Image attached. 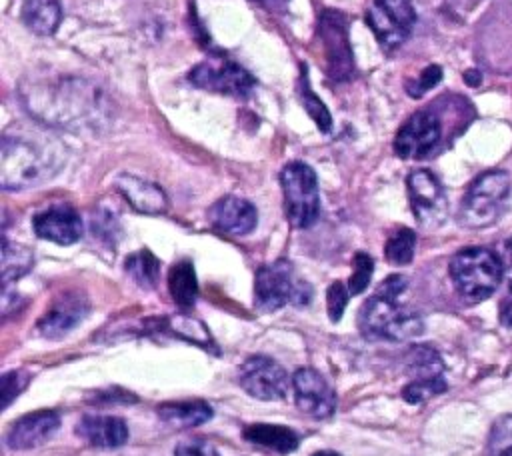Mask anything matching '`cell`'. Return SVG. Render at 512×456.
I'll return each mask as SVG.
<instances>
[{"mask_svg":"<svg viewBox=\"0 0 512 456\" xmlns=\"http://www.w3.org/2000/svg\"><path fill=\"white\" fill-rule=\"evenodd\" d=\"M208 220L210 224L230 236H244L254 230L258 222V212L256 208L238 196H224L216 200L210 210H208Z\"/></svg>","mask_w":512,"mask_h":456,"instance_id":"17","label":"cell"},{"mask_svg":"<svg viewBox=\"0 0 512 456\" xmlns=\"http://www.w3.org/2000/svg\"><path fill=\"white\" fill-rule=\"evenodd\" d=\"M312 456H340V454L332 452V450H320V452H314Z\"/></svg>","mask_w":512,"mask_h":456,"instance_id":"40","label":"cell"},{"mask_svg":"<svg viewBox=\"0 0 512 456\" xmlns=\"http://www.w3.org/2000/svg\"><path fill=\"white\" fill-rule=\"evenodd\" d=\"M34 256L22 244H10L2 240V284L8 286L12 280H18L32 268Z\"/></svg>","mask_w":512,"mask_h":456,"instance_id":"26","label":"cell"},{"mask_svg":"<svg viewBox=\"0 0 512 456\" xmlns=\"http://www.w3.org/2000/svg\"><path fill=\"white\" fill-rule=\"evenodd\" d=\"M416 12L410 0H372L366 10V24L378 44L386 50L398 48L410 36Z\"/></svg>","mask_w":512,"mask_h":456,"instance_id":"8","label":"cell"},{"mask_svg":"<svg viewBox=\"0 0 512 456\" xmlns=\"http://www.w3.org/2000/svg\"><path fill=\"white\" fill-rule=\"evenodd\" d=\"M312 288L294 274L286 260H276L258 268L254 278V304L264 312H274L286 304H308Z\"/></svg>","mask_w":512,"mask_h":456,"instance_id":"4","label":"cell"},{"mask_svg":"<svg viewBox=\"0 0 512 456\" xmlns=\"http://www.w3.org/2000/svg\"><path fill=\"white\" fill-rule=\"evenodd\" d=\"M448 268L456 290L470 300H482L490 296L498 288L504 272L500 256L494 250L482 246L456 252Z\"/></svg>","mask_w":512,"mask_h":456,"instance_id":"2","label":"cell"},{"mask_svg":"<svg viewBox=\"0 0 512 456\" xmlns=\"http://www.w3.org/2000/svg\"><path fill=\"white\" fill-rule=\"evenodd\" d=\"M238 382L246 394L258 400H282L292 388L286 370L266 356H250L242 362Z\"/></svg>","mask_w":512,"mask_h":456,"instance_id":"10","label":"cell"},{"mask_svg":"<svg viewBox=\"0 0 512 456\" xmlns=\"http://www.w3.org/2000/svg\"><path fill=\"white\" fill-rule=\"evenodd\" d=\"M174 456H220L218 450L204 438H186L180 440L174 448Z\"/></svg>","mask_w":512,"mask_h":456,"instance_id":"35","label":"cell"},{"mask_svg":"<svg viewBox=\"0 0 512 456\" xmlns=\"http://www.w3.org/2000/svg\"><path fill=\"white\" fill-rule=\"evenodd\" d=\"M168 290H170L172 300L180 308L194 306V302L198 298V280H196V272H194V266L190 260H180L170 268Z\"/></svg>","mask_w":512,"mask_h":456,"instance_id":"23","label":"cell"},{"mask_svg":"<svg viewBox=\"0 0 512 456\" xmlns=\"http://www.w3.org/2000/svg\"><path fill=\"white\" fill-rule=\"evenodd\" d=\"M254 2H258V4H262V6H266V8H280V6H284L288 0H254Z\"/></svg>","mask_w":512,"mask_h":456,"instance_id":"39","label":"cell"},{"mask_svg":"<svg viewBox=\"0 0 512 456\" xmlns=\"http://www.w3.org/2000/svg\"><path fill=\"white\" fill-rule=\"evenodd\" d=\"M294 402L312 418H328L336 410V392L314 368H300L292 376Z\"/></svg>","mask_w":512,"mask_h":456,"instance_id":"13","label":"cell"},{"mask_svg":"<svg viewBox=\"0 0 512 456\" xmlns=\"http://www.w3.org/2000/svg\"><path fill=\"white\" fill-rule=\"evenodd\" d=\"M286 218L296 228H308L320 214V192L314 170L304 162H290L280 172Z\"/></svg>","mask_w":512,"mask_h":456,"instance_id":"6","label":"cell"},{"mask_svg":"<svg viewBox=\"0 0 512 456\" xmlns=\"http://www.w3.org/2000/svg\"><path fill=\"white\" fill-rule=\"evenodd\" d=\"M404 288H406V278L400 276V274H392V276H388V278L378 286L376 294H382V296H386V298H396V300H398V296L404 292Z\"/></svg>","mask_w":512,"mask_h":456,"instance_id":"37","label":"cell"},{"mask_svg":"<svg viewBox=\"0 0 512 456\" xmlns=\"http://www.w3.org/2000/svg\"><path fill=\"white\" fill-rule=\"evenodd\" d=\"M408 366L414 374V378H428V376H438L442 370L440 356L428 348V346H416L408 354Z\"/></svg>","mask_w":512,"mask_h":456,"instance_id":"29","label":"cell"},{"mask_svg":"<svg viewBox=\"0 0 512 456\" xmlns=\"http://www.w3.org/2000/svg\"><path fill=\"white\" fill-rule=\"evenodd\" d=\"M64 162L66 152L58 138L38 128H10L0 144V184L4 190L38 186L50 180Z\"/></svg>","mask_w":512,"mask_h":456,"instance_id":"1","label":"cell"},{"mask_svg":"<svg viewBox=\"0 0 512 456\" xmlns=\"http://www.w3.org/2000/svg\"><path fill=\"white\" fill-rule=\"evenodd\" d=\"M126 274L140 286V288H154L160 278V260L150 250H138L130 254L124 262Z\"/></svg>","mask_w":512,"mask_h":456,"instance_id":"24","label":"cell"},{"mask_svg":"<svg viewBox=\"0 0 512 456\" xmlns=\"http://www.w3.org/2000/svg\"><path fill=\"white\" fill-rule=\"evenodd\" d=\"M510 192V176L504 170L480 174L468 188L460 206V222L468 228H484L494 224Z\"/></svg>","mask_w":512,"mask_h":456,"instance_id":"5","label":"cell"},{"mask_svg":"<svg viewBox=\"0 0 512 456\" xmlns=\"http://www.w3.org/2000/svg\"><path fill=\"white\" fill-rule=\"evenodd\" d=\"M76 434L98 448H118L122 446L130 432L122 418L108 414H86L76 424Z\"/></svg>","mask_w":512,"mask_h":456,"instance_id":"18","label":"cell"},{"mask_svg":"<svg viewBox=\"0 0 512 456\" xmlns=\"http://www.w3.org/2000/svg\"><path fill=\"white\" fill-rule=\"evenodd\" d=\"M440 78H442V70H440V66L432 64V66L424 68V70H422V74L416 78L414 86H408L410 96H414V98L422 96L426 90H430L432 86H436V84L440 82Z\"/></svg>","mask_w":512,"mask_h":456,"instance_id":"36","label":"cell"},{"mask_svg":"<svg viewBox=\"0 0 512 456\" xmlns=\"http://www.w3.org/2000/svg\"><path fill=\"white\" fill-rule=\"evenodd\" d=\"M244 438L276 454H290L298 448V434L288 426L256 422L244 428Z\"/></svg>","mask_w":512,"mask_h":456,"instance_id":"21","label":"cell"},{"mask_svg":"<svg viewBox=\"0 0 512 456\" xmlns=\"http://www.w3.org/2000/svg\"><path fill=\"white\" fill-rule=\"evenodd\" d=\"M60 428L56 410H36L18 418L6 432V446L12 450H30L48 442Z\"/></svg>","mask_w":512,"mask_h":456,"instance_id":"16","label":"cell"},{"mask_svg":"<svg viewBox=\"0 0 512 456\" xmlns=\"http://www.w3.org/2000/svg\"><path fill=\"white\" fill-rule=\"evenodd\" d=\"M500 320H502L504 326L512 328V282L508 286V294H506V298L502 302V308H500Z\"/></svg>","mask_w":512,"mask_h":456,"instance_id":"38","label":"cell"},{"mask_svg":"<svg viewBox=\"0 0 512 456\" xmlns=\"http://www.w3.org/2000/svg\"><path fill=\"white\" fill-rule=\"evenodd\" d=\"M490 456H512V414L496 420L488 436Z\"/></svg>","mask_w":512,"mask_h":456,"instance_id":"30","label":"cell"},{"mask_svg":"<svg viewBox=\"0 0 512 456\" xmlns=\"http://www.w3.org/2000/svg\"><path fill=\"white\" fill-rule=\"evenodd\" d=\"M414 248H416V234L410 228H398L394 230L384 246L386 260L394 266H404L412 262L414 258Z\"/></svg>","mask_w":512,"mask_h":456,"instance_id":"27","label":"cell"},{"mask_svg":"<svg viewBox=\"0 0 512 456\" xmlns=\"http://www.w3.org/2000/svg\"><path fill=\"white\" fill-rule=\"evenodd\" d=\"M32 228L38 238L60 246L78 242L84 232L80 214L68 204H54L40 210L32 218Z\"/></svg>","mask_w":512,"mask_h":456,"instance_id":"14","label":"cell"},{"mask_svg":"<svg viewBox=\"0 0 512 456\" xmlns=\"http://www.w3.org/2000/svg\"><path fill=\"white\" fill-rule=\"evenodd\" d=\"M114 186L124 196V200L142 214H162L168 206L164 190L138 176L120 174Z\"/></svg>","mask_w":512,"mask_h":456,"instance_id":"19","label":"cell"},{"mask_svg":"<svg viewBox=\"0 0 512 456\" xmlns=\"http://www.w3.org/2000/svg\"><path fill=\"white\" fill-rule=\"evenodd\" d=\"M162 326L170 334H174L182 340L194 342L202 348H212L214 346V340H212L208 328L198 318H192V316H186V314H176V316L164 318Z\"/></svg>","mask_w":512,"mask_h":456,"instance_id":"25","label":"cell"},{"mask_svg":"<svg viewBox=\"0 0 512 456\" xmlns=\"http://www.w3.org/2000/svg\"><path fill=\"white\" fill-rule=\"evenodd\" d=\"M156 414L164 424L186 430L208 422L212 418V408L204 400H178L158 404Z\"/></svg>","mask_w":512,"mask_h":456,"instance_id":"20","label":"cell"},{"mask_svg":"<svg viewBox=\"0 0 512 456\" xmlns=\"http://www.w3.org/2000/svg\"><path fill=\"white\" fill-rule=\"evenodd\" d=\"M88 300L80 292H66L58 296L52 306L38 320V332L44 338L58 340L66 336L76 324H80L88 314Z\"/></svg>","mask_w":512,"mask_h":456,"instance_id":"15","label":"cell"},{"mask_svg":"<svg viewBox=\"0 0 512 456\" xmlns=\"http://www.w3.org/2000/svg\"><path fill=\"white\" fill-rule=\"evenodd\" d=\"M348 296H350V290L348 286H344L342 282H332L328 286V292H326V308H328V316L332 322H338L344 314V308L348 304Z\"/></svg>","mask_w":512,"mask_h":456,"instance_id":"34","label":"cell"},{"mask_svg":"<svg viewBox=\"0 0 512 456\" xmlns=\"http://www.w3.org/2000/svg\"><path fill=\"white\" fill-rule=\"evenodd\" d=\"M300 84H302L300 98H302L304 108L308 110V114L312 116V120L318 124V128H320V130H324V132H328V130H330V126H332V118H330L328 108H326V106H324V102H322V100H320V98L310 90V84H308L306 76H302Z\"/></svg>","mask_w":512,"mask_h":456,"instance_id":"31","label":"cell"},{"mask_svg":"<svg viewBox=\"0 0 512 456\" xmlns=\"http://www.w3.org/2000/svg\"><path fill=\"white\" fill-rule=\"evenodd\" d=\"M372 272H374V260L364 252H356L352 260V276L348 280V290L352 296L366 290V286L370 284Z\"/></svg>","mask_w":512,"mask_h":456,"instance_id":"32","label":"cell"},{"mask_svg":"<svg viewBox=\"0 0 512 456\" xmlns=\"http://www.w3.org/2000/svg\"><path fill=\"white\" fill-rule=\"evenodd\" d=\"M188 80L196 88L230 96H246L254 86L252 74L226 58H208L200 62L190 70Z\"/></svg>","mask_w":512,"mask_h":456,"instance_id":"9","label":"cell"},{"mask_svg":"<svg viewBox=\"0 0 512 456\" xmlns=\"http://www.w3.org/2000/svg\"><path fill=\"white\" fill-rule=\"evenodd\" d=\"M20 16L28 30L40 36H48L58 28L62 20V8L58 0H24Z\"/></svg>","mask_w":512,"mask_h":456,"instance_id":"22","label":"cell"},{"mask_svg":"<svg viewBox=\"0 0 512 456\" xmlns=\"http://www.w3.org/2000/svg\"><path fill=\"white\" fill-rule=\"evenodd\" d=\"M30 374L26 370H10L0 378V394H2V410H6L12 400L28 386Z\"/></svg>","mask_w":512,"mask_h":456,"instance_id":"33","label":"cell"},{"mask_svg":"<svg viewBox=\"0 0 512 456\" xmlns=\"http://www.w3.org/2000/svg\"><path fill=\"white\" fill-rule=\"evenodd\" d=\"M318 36L324 48L328 76L334 82L348 80L354 72V56L346 16L338 10H324L318 16Z\"/></svg>","mask_w":512,"mask_h":456,"instance_id":"7","label":"cell"},{"mask_svg":"<svg viewBox=\"0 0 512 456\" xmlns=\"http://www.w3.org/2000/svg\"><path fill=\"white\" fill-rule=\"evenodd\" d=\"M406 186L416 220L424 228L440 226L448 214V198L440 180L430 170H414L408 174Z\"/></svg>","mask_w":512,"mask_h":456,"instance_id":"11","label":"cell"},{"mask_svg":"<svg viewBox=\"0 0 512 456\" xmlns=\"http://www.w3.org/2000/svg\"><path fill=\"white\" fill-rule=\"evenodd\" d=\"M446 390V382L444 378L438 376H428V378H414L410 384L404 386L402 390V398L410 404H422L428 398L442 394Z\"/></svg>","mask_w":512,"mask_h":456,"instance_id":"28","label":"cell"},{"mask_svg":"<svg viewBox=\"0 0 512 456\" xmlns=\"http://www.w3.org/2000/svg\"><path fill=\"white\" fill-rule=\"evenodd\" d=\"M440 122L430 110L412 114L398 130L394 138V152L406 160H418L428 156L440 140Z\"/></svg>","mask_w":512,"mask_h":456,"instance_id":"12","label":"cell"},{"mask_svg":"<svg viewBox=\"0 0 512 456\" xmlns=\"http://www.w3.org/2000/svg\"><path fill=\"white\" fill-rule=\"evenodd\" d=\"M358 326L366 336L396 342L412 340L424 330V322L416 312L400 306L396 298H386L382 294H374L362 304Z\"/></svg>","mask_w":512,"mask_h":456,"instance_id":"3","label":"cell"}]
</instances>
